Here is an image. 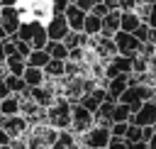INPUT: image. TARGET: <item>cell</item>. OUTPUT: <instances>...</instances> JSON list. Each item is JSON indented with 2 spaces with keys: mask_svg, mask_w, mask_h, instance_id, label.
I'll return each instance as SVG.
<instances>
[{
  "mask_svg": "<svg viewBox=\"0 0 156 149\" xmlns=\"http://www.w3.org/2000/svg\"><path fill=\"white\" fill-rule=\"evenodd\" d=\"M17 37H20L22 42H27L32 49H44L46 42H49L44 22H41V20H34V17H32V20H22V24H20V29H17Z\"/></svg>",
  "mask_w": 156,
  "mask_h": 149,
  "instance_id": "cell-1",
  "label": "cell"
},
{
  "mask_svg": "<svg viewBox=\"0 0 156 149\" xmlns=\"http://www.w3.org/2000/svg\"><path fill=\"white\" fill-rule=\"evenodd\" d=\"M71 105L63 95H56V100L46 107V125L56 129H71Z\"/></svg>",
  "mask_w": 156,
  "mask_h": 149,
  "instance_id": "cell-2",
  "label": "cell"
},
{
  "mask_svg": "<svg viewBox=\"0 0 156 149\" xmlns=\"http://www.w3.org/2000/svg\"><path fill=\"white\" fill-rule=\"evenodd\" d=\"M110 129L107 127H98V125H93L88 132H83V134H78V144L80 147H88V149H105L107 147V142H110Z\"/></svg>",
  "mask_w": 156,
  "mask_h": 149,
  "instance_id": "cell-3",
  "label": "cell"
},
{
  "mask_svg": "<svg viewBox=\"0 0 156 149\" xmlns=\"http://www.w3.org/2000/svg\"><path fill=\"white\" fill-rule=\"evenodd\" d=\"M93 125H95V115H93L90 110H85L80 103H73V105H71V132L83 134V132H88Z\"/></svg>",
  "mask_w": 156,
  "mask_h": 149,
  "instance_id": "cell-4",
  "label": "cell"
},
{
  "mask_svg": "<svg viewBox=\"0 0 156 149\" xmlns=\"http://www.w3.org/2000/svg\"><path fill=\"white\" fill-rule=\"evenodd\" d=\"M112 39H115V46H117V54H122V56H134V54H139V49H141V42L132 34V32H115L112 34Z\"/></svg>",
  "mask_w": 156,
  "mask_h": 149,
  "instance_id": "cell-5",
  "label": "cell"
},
{
  "mask_svg": "<svg viewBox=\"0 0 156 149\" xmlns=\"http://www.w3.org/2000/svg\"><path fill=\"white\" fill-rule=\"evenodd\" d=\"M44 27H46V37H49V42H63V37L71 32V29H68V22H66L63 15H49V20L44 22Z\"/></svg>",
  "mask_w": 156,
  "mask_h": 149,
  "instance_id": "cell-6",
  "label": "cell"
},
{
  "mask_svg": "<svg viewBox=\"0 0 156 149\" xmlns=\"http://www.w3.org/2000/svg\"><path fill=\"white\" fill-rule=\"evenodd\" d=\"M0 24L5 29V34H17L20 24H22V12L20 7H0Z\"/></svg>",
  "mask_w": 156,
  "mask_h": 149,
  "instance_id": "cell-7",
  "label": "cell"
},
{
  "mask_svg": "<svg viewBox=\"0 0 156 149\" xmlns=\"http://www.w3.org/2000/svg\"><path fill=\"white\" fill-rule=\"evenodd\" d=\"M0 127H2V129L10 134V139H12V137H24L27 129H29V122H27L22 115H7V117L0 120Z\"/></svg>",
  "mask_w": 156,
  "mask_h": 149,
  "instance_id": "cell-8",
  "label": "cell"
},
{
  "mask_svg": "<svg viewBox=\"0 0 156 149\" xmlns=\"http://www.w3.org/2000/svg\"><path fill=\"white\" fill-rule=\"evenodd\" d=\"M129 122H132V125H139V127L154 125V122H156V100H146L136 112H132Z\"/></svg>",
  "mask_w": 156,
  "mask_h": 149,
  "instance_id": "cell-9",
  "label": "cell"
},
{
  "mask_svg": "<svg viewBox=\"0 0 156 149\" xmlns=\"http://www.w3.org/2000/svg\"><path fill=\"white\" fill-rule=\"evenodd\" d=\"M85 10H80L78 5H73V2H68V7H66V12H63V17H66V22H68V29H73V32H83V22H85Z\"/></svg>",
  "mask_w": 156,
  "mask_h": 149,
  "instance_id": "cell-10",
  "label": "cell"
},
{
  "mask_svg": "<svg viewBox=\"0 0 156 149\" xmlns=\"http://www.w3.org/2000/svg\"><path fill=\"white\" fill-rule=\"evenodd\" d=\"M119 15H122V10H110V12L102 17V32H100V34L112 37L115 32H119Z\"/></svg>",
  "mask_w": 156,
  "mask_h": 149,
  "instance_id": "cell-11",
  "label": "cell"
},
{
  "mask_svg": "<svg viewBox=\"0 0 156 149\" xmlns=\"http://www.w3.org/2000/svg\"><path fill=\"white\" fill-rule=\"evenodd\" d=\"M139 24H141V17L134 10H122V15H119V29L122 32H134Z\"/></svg>",
  "mask_w": 156,
  "mask_h": 149,
  "instance_id": "cell-12",
  "label": "cell"
},
{
  "mask_svg": "<svg viewBox=\"0 0 156 149\" xmlns=\"http://www.w3.org/2000/svg\"><path fill=\"white\" fill-rule=\"evenodd\" d=\"M5 66H7V76H22L27 68V59L20 54H12V56H5Z\"/></svg>",
  "mask_w": 156,
  "mask_h": 149,
  "instance_id": "cell-13",
  "label": "cell"
},
{
  "mask_svg": "<svg viewBox=\"0 0 156 149\" xmlns=\"http://www.w3.org/2000/svg\"><path fill=\"white\" fill-rule=\"evenodd\" d=\"M22 78H24L27 88H37V85H44V81H46L44 71H41V68H34V66H27V68H24V73H22Z\"/></svg>",
  "mask_w": 156,
  "mask_h": 149,
  "instance_id": "cell-14",
  "label": "cell"
},
{
  "mask_svg": "<svg viewBox=\"0 0 156 149\" xmlns=\"http://www.w3.org/2000/svg\"><path fill=\"white\" fill-rule=\"evenodd\" d=\"M83 32L88 37H98L102 32V17H98L95 12H88L85 15V22H83Z\"/></svg>",
  "mask_w": 156,
  "mask_h": 149,
  "instance_id": "cell-15",
  "label": "cell"
},
{
  "mask_svg": "<svg viewBox=\"0 0 156 149\" xmlns=\"http://www.w3.org/2000/svg\"><path fill=\"white\" fill-rule=\"evenodd\" d=\"M41 71H44L46 78H61V76L66 73V61H61V59H49V64H46Z\"/></svg>",
  "mask_w": 156,
  "mask_h": 149,
  "instance_id": "cell-16",
  "label": "cell"
},
{
  "mask_svg": "<svg viewBox=\"0 0 156 149\" xmlns=\"http://www.w3.org/2000/svg\"><path fill=\"white\" fill-rule=\"evenodd\" d=\"M0 112L7 117V115H20V95L10 93L7 98L0 100Z\"/></svg>",
  "mask_w": 156,
  "mask_h": 149,
  "instance_id": "cell-17",
  "label": "cell"
},
{
  "mask_svg": "<svg viewBox=\"0 0 156 149\" xmlns=\"http://www.w3.org/2000/svg\"><path fill=\"white\" fill-rule=\"evenodd\" d=\"M49 54H46V49H32L29 51V56H27V66H34V68H44L46 64H49Z\"/></svg>",
  "mask_w": 156,
  "mask_h": 149,
  "instance_id": "cell-18",
  "label": "cell"
},
{
  "mask_svg": "<svg viewBox=\"0 0 156 149\" xmlns=\"http://www.w3.org/2000/svg\"><path fill=\"white\" fill-rule=\"evenodd\" d=\"M46 54L51 56V59H61V61H66L68 59V46L63 44V42H46Z\"/></svg>",
  "mask_w": 156,
  "mask_h": 149,
  "instance_id": "cell-19",
  "label": "cell"
},
{
  "mask_svg": "<svg viewBox=\"0 0 156 149\" xmlns=\"http://www.w3.org/2000/svg\"><path fill=\"white\" fill-rule=\"evenodd\" d=\"M88 39H90V37H88L85 32H73V29H71V32L63 37V44H66L68 49H73V46H88Z\"/></svg>",
  "mask_w": 156,
  "mask_h": 149,
  "instance_id": "cell-20",
  "label": "cell"
},
{
  "mask_svg": "<svg viewBox=\"0 0 156 149\" xmlns=\"http://www.w3.org/2000/svg\"><path fill=\"white\" fill-rule=\"evenodd\" d=\"M129 117H132V112H129V107L124 105V103H115V107H112V115H110V120L112 122H129Z\"/></svg>",
  "mask_w": 156,
  "mask_h": 149,
  "instance_id": "cell-21",
  "label": "cell"
},
{
  "mask_svg": "<svg viewBox=\"0 0 156 149\" xmlns=\"http://www.w3.org/2000/svg\"><path fill=\"white\" fill-rule=\"evenodd\" d=\"M5 83H7V90L15 93V95H20V93L27 90V83H24L22 76H5Z\"/></svg>",
  "mask_w": 156,
  "mask_h": 149,
  "instance_id": "cell-22",
  "label": "cell"
},
{
  "mask_svg": "<svg viewBox=\"0 0 156 149\" xmlns=\"http://www.w3.org/2000/svg\"><path fill=\"white\" fill-rule=\"evenodd\" d=\"M85 54H88V49H85V46H73V49H68V59H66V61L85 64Z\"/></svg>",
  "mask_w": 156,
  "mask_h": 149,
  "instance_id": "cell-23",
  "label": "cell"
},
{
  "mask_svg": "<svg viewBox=\"0 0 156 149\" xmlns=\"http://www.w3.org/2000/svg\"><path fill=\"white\" fill-rule=\"evenodd\" d=\"M127 127H129V122H112V127H110V134H112V137H117V139H124V134H127Z\"/></svg>",
  "mask_w": 156,
  "mask_h": 149,
  "instance_id": "cell-24",
  "label": "cell"
},
{
  "mask_svg": "<svg viewBox=\"0 0 156 149\" xmlns=\"http://www.w3.org/2000/svg\"><path fill=\"white\" fill-rule=\"evenodd\" d=\"M139 139H141V127L129 122V127H127V134H124V142H139Z\"/></svg>",
  "mask_w": 156,
  "mask_h": 149,
  "instance_id": "cell-25",
  "label": "cell"
},
{
  "mask_svg": "<svg viewBox=\"0 0 156 149\" xmlns=\"http://www.w3.org/2000/svg\"><path fill=\"white\" fill-rule=\"evenodd\" d=\"M132 34H134V37H136L141 44H144V42H149V24H146V22H141V24H139V27H136Z\"/></svg>",
  "mask_w": 156,
  "mask_h": 149,
  "instance_id": "cell-26",
  "label": "cell"
},
{
  "mask_svg": "<svg viewBox=\"0 0 156 149\" xmlns=\"http://www.w3.org/2000/svg\"><path fill=\"white\" fill-rule=\"evenodd\" d=\"M98 2H102V0H73V5H78L80 10H85V12H90Z\"/></svg>",
  "mask_w": 156,
  "mask_h": 149,
  "instance_id": "cell-27",
  "label": "cell"
},
{
  "mask_svg": "<svg viewBox=\"0 0 156 149\" xmlns=\"http://www.w3.org/2000/svg\"><path fill=\"white\" fill-rule=\"evenodd\" d=\"M105 149H129V144L124 142V139H117V137H110V142H107V147Z\"/></svg>",
  "mask_w": 156,
  "mask_h": 149,
  "instance_id": "cell-28",
  "label": "cell"
},
{
  "mask_svg": "<svg viewBox=\"0 0 156 149\" xmlns=\"http://www.w3.org/2000/svg\"><path fill=\"white\" fill-rule=\"evenodd\" d=\"M90 12H95V15H98V17H105V15H107V12H110V7H107V5H105V2H98V5H95V7H93V10H90Z\"/></svg>",
  "mask_w": 156,
  "mask_h": 149,
  "instance_id": "cell-29",
  "label": "cell"
},
{
  "mask_svg": "<svg viewBox=\"0 0 156 149\" xmlns=\"http://www.w3.org/2000/svg\"><path fill=\"white\" fill-rule=\"evenodd\" d=\"M154 134H156V132H154V127H151V125L141 127V142H149V139H151Z\"/></svg>",
  "mask_w": 156,
  "mask_h": 149,
  "instance_id": "cell-30",
  "label": "cell"
},
{
  "mask_svg": "<svg viewBox=\"0 0 156 149\" xmlns=\"http://www.w3.org/2000/svg\"><path fill=\"white\" fill-rule=\"evenodd\" d=\"M117 5H119V10H134L136 0H117Z\"/></svg>",
  "mask_w": 156,
  "mask_h": 149,
  "instance_id": "cell-31",
  "label": "cell"
},
{
  "mask_svg": "<svg viewBox=\"0 0 156 149\" xmlns=\"http://www.w3.org/2000/svg\"><path fill=\"white\" fill-rule=\"evenodd\" d=\"M7 95H10L7 83H5V78H0V100H2V98H7Z\"/></svg>",
  "mask_w": 156,
  "mask_h": 149,
  "instance_id": "cell-32",
  "label": "cell"
},
{
  "mask_svg": "<svg viewBox=\"0 0 156 149\" xmlns=\"http://www.w3.org/2000/svg\"><path fill=\"white\" fill-rule=\"evenodd\" d=\"M146 24H149L151 29H156V7H154V10H151V15L146 17Z\"/></svg>",
  "mask_w": 156,
  "mask_h": 149,
  "instance_id": "cell-33",
  "label": "cell"
},
{
  "mask_svg": "<svg viewBox=\"0 0 156 149\" xmlns=\"http://www.w3.org/2000/svg\"><path fill=\"white\" fill-rule=\"evenodd\" d=\"M127 144H129V149H146V142H141V139L139 142H127Z\"/></svg>",
  "mask_w": 156,
  "mask_h": 149,
  "instance_id": "cell-34",
  "label": "cell"
},
{
  "mask_svg": "<svg viewBox=\"0 0 156 149\" xmlns=\"http://www.w3.org/2000/svg\"><path fill=\"white\" fill-rule=\"evenodd\" d=\"M20 0H0V7H17Z\"/></svg>",
  "mask_w": 156,
  "mask_h": 149,
  "instance_id": "cell-35",
  "label": "cell"
},
{
  "mask_svg": "<svg viewBox=\"0 0 156 149\" xmlns=\"http://www.w3.org/2000/svg\"><path fill=\"white\" fill-rule=\"evenodd\" d=\"M2 144H10V134H7V132L0 127V147H2Z\"/></svg>",
  "mask_w": 156,
  "mask_h": 149,
  "instance_id": "cell-36",
  "label": "cell"
},
{
  "mask_svg": "<svg viewBox=\"0 0 156 149\" xmlns=\"http://www.w3.org/2000/svg\"><path fill=\"white\" fill-rule=\"evenodd\" d=\"M102 2H105V5L110 7V10H119V5H117V0H102Z\"/></svg>",
  "mask_w": 156,
  "mask_h": 149,
  "instance_id": "cell-37",
  "label": "cell"
},
{
  "mask_svg": "<svg viewBox=\"0 0 156 149\" xmlns=\"http://www.w3.org/2000/svg\"><path fill=\"white\" fill-rule=\"evenodd\" d=\"M7 76V66H5V61H0V78H5Z\"/></svg>",
  "mask_w": 156,
  "mask_h": 149,
  "instance_id": "cell-38",
  "label": "cell"
},
{
  "mask_svg": "<svg viewBox=\"0 0 156 149\" xmlns=\"http://www.w3.org/2000/svg\"><path fill=\"white\" fill-rule=\"evenodd\" d=\"M146 149H156V134H154V137L146 142Z\"/></svg>",
  "mask_w": 156,
  "mask_h": 149,
  "instance_id": "cell-39",
  "label": "cell"
},
{
  "mask_svg": "<svg viewBox=\"0 0 156 149\" xmlns=\"http://www.w3.org/2000/svg\"><path fill=\"white\" fill-rule=\"evenodd\" d=\"M5 39H0V61H5V46H2Z\"/></svg>",
  "mask_w": 156,
  "mask_h": 149,
  "instance_id": "cell-40",
  "label": "cell"
},
{
  "mask_svg": "<svg viewBox=\"0 0 156 149\" xmlns=\"http://www.w3.org/2000/svg\"><path fill=\"white\" fill-rule=\"evenodd\" d=\"M49 149H68V147H63L61 142H56V144H54V147H49Z\"/></svg>",
  "mask_w": 156,
  "mask_h": 149,
  "instance_id": "cell-41",
  "label": "cell"
},
{
  "mask_svg": "<svg viewBox=\"0 0 156 149\" xmlns=\"http://www.w3.org/2000/svg\"><path fill=\"white\" fill-rule=\"evenodd\" d=\"M0 39H7V34H5V29H2V24H0Z\"/></svg>",
  "mask_w": 156,
  "mask_h": 149,
  "instance_id": "cell-42",
  "label": "cell"
},
{
  "mask_svg": "<svg viewBox=\"0 0 156 149\" xmlns=\"http://www.w3.org/2000/svg\"><path fill=\"white\" fill-rule=\"evenodd\" d=\"M0 149H10V144H2V147H0Z\"/></svg>",
  "mask_w": 156,
  "mask_h": 149,
  "instance_id": "cell-43",
  "label": "cell"
}]
</instances>
